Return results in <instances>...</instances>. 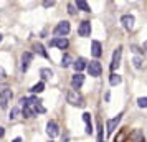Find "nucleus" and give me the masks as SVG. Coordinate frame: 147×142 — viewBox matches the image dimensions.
<instances>
[{"mask_svg":"<svg viewBox=\"0 0 147 142\" xmlns=\"http://www.w3.org/2000/svg\"><path fill=\"white\" fill-rule=\"evenodd\" d=\"M66 101L71 104V106H76V108H83L84 106V98L81 94L80 91L76 89H69L66 94Z\"/></svg>","mask_w":147,"mask_h":142,"instance_id":"nucleus-1","label":"nucleus"},{"mask_svg":"<svg viewBox=\"0 0 147 142\" xmlns=\"http://www.w3.org/2000/svg\"><path fill=\"white\" fill-rule=\"evenodd\" d=\"M69 30H71V27H69V22L63 20V22H60V23H58V25L55 27L53 33L56 35V38H63L65 35L69 33Z\"/></svg>","mask_w":147,"mask_h":142,"instance_id":"nucleus-2","label":"nucleus"},{"mask_svg":"<svg viewBox=\"0 0 147 142\" xmlns=\"http://www.w3.org/2000/svg\"><path fill=\"white\" fill-rule=\"evenodd\" d=\"M88 71H89V76H99L101 73H102V66H101V63L98 60L94 61H89L88 63Z\"/></svg>","mask_w":147,"mask_h":142,"instance_id":"nucleus-3","label":"nucleus"},{"mask_svg":"<svg viewBox=\"0 0 147 142\" xmlns=\"http://www.w3.org/2000/svg\"><path fill=\"white\" fill-rule=\"evenodd\" d=\"M10 99H12V91H10V89H2V91H0V108L7 109Z\"/></svg>","mask_w":147,"mask_h":142,"instance_id":"nucleus-4","label":"nucleus"},{"mask_svg":"<svg viewBox=\"0 0 147 142\" xmlns=\"http://www.w3.org/2000/svg\"><path fill=\"white\" fill-rule=\"evenodd\" d=\"M121 56H122V46H117L113 53V61H111V69H117L121 65Z\"/></svg>","mask_w":147,"mask_h":142,"instance_id":"nucleus-5","label":"nucleus"},{"mask_svg":"<svg viewBox=\"0 0 147 142\" xmlns=\"http://www.w3.org/2000/svg\"><path fill=\"white\" fill-rule=\"evenodd\" d=\"M78 33H80V36H83V38H88V36L91 35V23L88 20L81 22L80 28H78Z\"/></svg>","mask_w":147,"mask_h":142,"instance_id":"nucleus-6","label":"nucleus"},{"mask_svg":"<svg viewBox=\"0 0 147 142\" xmlns=\"http://www.w3.org/2000/svg\"><path fill=\"white\" fill-rule=\"evenodd\" d=\"M47 134L50 135L51 139L60 134V127H58V124H56L55 121H48V124H47Z\"/></svg>","mask_w":147,"mask_h":142,"instance_id":"nucleus-7","label":"nucleus"},{"mask_svg":"<svg viewBox=\"0 0 147 142\" xmlns=\"http://www.w3.org/2000/svg\"><path fill=\"white\" fill-rule=\"evenodd\" d=\"M121 119H122V114H117L116 117H113V119L107 121V134H113L114 131H116V127L119 126Z\"/></svg>","mask_w":147,"mask_h":142,"instance_id":"nucleus-8","label":"nucleus"},{"mask_svg":"<svg viewBox=\"0 0 147 142\" xmlns=\"http://www.w3.org/2000/svg\"><path fill=\"white\" fill-rule=\"evenodd\" d=\"M32 60H33V55L30 53V51H25V53L22 55V71H23V73L28 69L30 63H32Z\"/></svg>","mask_w":147,"mask_h":142,"instance_id":"nucleus-9","label":"nucleus"},{"mask_svg":"<svg viewBox=\"0 0 147 142\" xmlns=\"http://www.w3.org/2000/svg\"><path fill=\"white\" fill-rule=\"evenodd\" d=\"M68 45H69V41L66 38H53V40L50 41V46H56V48H60V50H66Z\"/></svg>","mask_w":147,"mask_h":142,"instance_id":"nucleus-10","label":"nucleus"},{"mask_svg":"<svg viewBox=\"0 0 147 142\" xmlns=\"http://www.w3.org/2000/svg\"><path fill=\"white\" fill-rule=\"evenodd\" d=\"M83 83H84V76L81 75V73H76V75L71 78V86H73V89H76V91L83 86Z\"/></svg>","mask_w":147,"mask_h":142,"instance_id":"nucleus-11","label":"nucleus"},{"mask_svg":"<svg viewBox=\"0 0 147 142\" xmlns=\"http://www.w3.org/2000/svg\"><path fill=\"white\" fill-rule=\"evenodd\" d=\"M134 17L132 15H124L122 18H121V23H122V27L126 28V30H132L134 28Z\"/></svg>","mask_w":147,"mask_h":142,"instance_id":"nucleus-12","label":"nucleus"},{"mask_svg":"<svg viewBox=\"0 0 147 142\" xmlns=\"http://www.w3.org/2000/svg\"><path fill=\"white\" fill-rule=\"evenodd\" d=\"M91 53H93L94 58H99L101 53H102V48H101V43L98 40L93 41V45H91Z\"/></svg>","mask_w":147,"mask_h":142,"instance_id":"nucleus-13","label":"nucleus"},{"mask_svg":"<svg viewBox=\"0 0 147 142\" xmlns=\"http://www.w3.org/2000/svg\"><path fill=\"white\" fill-rule=\"evenodd\" d=\"M73 66H74V69H76L78 73H81L84 68H88V63H86V60H84V58H78V60L73 63Z\"/></svg>","mask_w":147,"mask_h":142,"instance_id":"nucleus-14","label":"nucleus"},{"mask_svg":"<svg viewBox=\"0 0 147 142\" xmlns=\"http://www.w3.org/2000/svg\"><path fill=\"white\" fill-rule=\"evenodd\" d=\"M33 50H35L38 55H40V56H43V58H50V56H48V53H47V50H45V46H43L41 43H35V45H33Z\"/></svg>","mask_w":147,"mask_h":142,"instance_id":"nucleus-15","label":"nucleus"},{"mask_svg":"<svg viewBox=\"0 0 147 142\" xmlns=\"http://www.w3.org/2000/svg\"><path fill=\"white\" fill-rule=\"evenodd\" d=\"M74 61H73V58H71V55H68V53H65L63 55V58H61V66L63 68H68L69 65H73Z\"/></svg>","mask_w":147,"mask_h":142,"instance_id":"nucleus-16","label":"nucleus"},{"mask_svg":"<svg viewBox=\"0 0 147 142\" xmlns=\"http://www.w3.org/2000/svg\"><path fill=\"white\" fill-rule=\"evenodd\" d=\"M43 89H45V83L40 81V83H36V84H33V86L30 88V91H32L33 94H38V93H41Z\"/></svg>","mask_w":147,"mask_h":142,"instance_id":"nucleus-17","label":"nucleus"},{"mask_svg":"<svg viewBox=\"0 0 147 142\" xmlns=\"http://www.w3.org/2000/svg\"><path fill=\"white\" fill-rule=\"evenodd\" d=\"M131 139H132L134 142H144V135H142L140 131H132V132H131Z\"/></svg>","mask_w":147,"mask_h":142,"instance_id":"nucleus-18","label":"nucleus"},{"mask_svg":"<svg viewBox=\"0 0 147 142\" xmlns=\"http://www.w3.org/2000/svg\"><path fill=\"white\" fill-rule=\"evenodd\" d=\"M121 81H122V78H121L117 73H113V75H111V78H109L111 86H117V84H121Z\"/></svg>","mask_w":147,"mask_h":142,"instance_id":"nucleus-19","label":"nucleus"},{"mask_svg":"<svg viewBox=\"0 0 147 142\" xmlns=\"http://www.w3.org/2000/svg\"><path fill=\"white\" fill-rule=\"evenodd\" d=\"M76 8H80V10H83V12H91L89 5H88L84 0H76Z\"/></svg>","mask_w":147,"mask_h":142,"instance_id":"nucleus-20","label":"nucleus"},{"mask_svg":"<svg viewBox=\"0 0 147 142\" xmlns=\"http://www.w3.org/2000/svg\"><path fill=\"white\" fill-rule=\"evenodd\" d=\"M40 75L43 79H50L51 76H53V71L51 69H48V68H43V69H40Z\"/></svg>","mask_w":147,"mask_h":142,"instance_id":"nucleus-21","label":"nucleus"},{"mask_svg":"<svg viewBox=\"0 0 147 142\" xmlns=\"http://www.w3.org/2000/svg\"><path fill=\"white\" fill-rule=\"evenodd\" d=\"M18 114H20V111H18V108H13L12 111H10V116H8V119H10V121H15V119L18 117Z\"/></svg>","mask_w":147,"mask_h":142,"instance_id":"nucleus-22","label":"nucleus"},{"mask_svg":"<svg viewBox=\"0 0 147 142\" xmlns=\"http://www.w3.org/2000/svg\"><path fill=\"white\" fill-rule=\"evenodd\" d=\"M134 66L137 68V69L142 68V56H136V58H134Z\"/></svg>","mask_w":147,"mask_h":142,"instance_id":"nucleus-23","label":"nucleus"},{"mask_svg":"<svg viewBox=\"0 0 147 142\" xmlns=\"http://www.w3.org/2000/svg\"><path fill=\"white\" fill-rule=\"evenodd\" d=\"M137 106L139 108H147V98H139L137 99Z\"/></svg>","mask_w":147,"mask_h":142,"instance_id":"nucleus-24","label":"nucleus"},{"mask_svg":"<svg viewBox=\"0 0 147 142\" xmlns=\"http://www.w3.org/2000/svg\"><path fill=\"white\" fill-rule=\"evenodd\" d=\"M83 121L86 122V126L91 124V114H89V112H84V114H83Z\"/></svg>","mask_w":147,"mask_h":142,"instance_id":"nucleus-25","label":"nucleus"},{"mask_svg":"<svg viewBox=\"0 0 147 142\" xmlns=\"http://www.w3.org/2000/svg\"><path fill=\"white\" fill-rule=\"evenodd\" d=\"M68 12H69L71 15H76V10H74V3H71V2L68 3Z\"/></svg>","mask_w":147,"mask_h":142,"instance_id":"nucleus-26","label":"nucleus"},{"mask_svg":"<svg viewBox=\"0 0 147 142\" xmlns=\"http://www.w3.org/2000/svg\"><path fill=\"white\" fill-rule=\"evenodd\" d=\"M102 137H104V134H102V126H99V134H98V142H102Z\"/></svg>","mask_w":147,"mask_h":142,"instance_id":"nucleus-27","label":"nucleus"},{"mask_svg":"<svg viewBox=\"0 0 147 142\" xmlns=\"http://www.w3.org/2000/svg\"><path fill=\"white\" fill-rule=\"evenodd\" d=\"M53 5H55L53 0H50V2H43V7H53Z\"/></svg>","mask_w":147,"mask_h":142,"instance_id":"nucleus-28","label":"nucleus"},{"mask_svg":"<svg viewBox=\"0 0 147 142\" xmlns=\"http://www.w3.org/2000/svg\"><path fill=\"white\" fill-rule=\"evenodd\" d=\"M5 76H7V73H5V69H3V68L0 66V78H5Z\"/></svg>","mask_w":147,"mask_h":142,"instance_id":"nucleus-29","label":"nucleus"},{"mask_svg":"<svg viewBox=\"0 0 147 142\" xmlns=\"http://www.w3.org/2000/svg\"><path fill=\"white\" fill-rule=\"evenodd\" d=\"M3 134H5V131H3V127H0V137H3Z\"/></svg>","mask_w":147,"mask_h":142,"instance_id":"nucleus-30","label":"nucleus"},{"mask_svg":"<svg viewBox=\"0 0 147 142\" xmlns=\"http://www.w3.org/2000/svg\"><path fill=\"white\" fill-rule=\"evenodd\" d=\"M13 142H22V139L20 137H17V139H13Z\"/></svg>","mask_w":147,"mask_h":142,"instance_id":"nucleus-31","label":"nucleus"},{"mask_svg":"<svg viewBox=\"0 0 147 142\" xmlns=\"http://www.w3.org/2000/svg\"><path fill=\"white\" fill-rule=\"evenodd\" d=\"M144 50L147 51V41H144Z\"/></svg>","mask_w":147,"mask_h":142,"instance_id":"nucleus-32","label":"nucleus"},{"mask_svg":"<svg viewBox=\"0 0 147 142\" xmlns=\"http://www.w3.org/2000/svg\"><path fill=\"white\" fill-rule=\"evenodd\" d=\"M0 41H2V35H0Z\"/></svg>","mask_w":147,"mask_h":142,"instance_id":"nucleus-33","label":"nucleus"},{"mask_svg":"<svg viewBox=\"0 0 147 142\" xmlns=\"http://www.w3.org/2000/svg\"><path fill=\"white\" fill-rule=\"evenodd\" d=\"M50 142H51V141H50Z\"/></svg>","mask_w":147,"mask_h":142,"instance_id":"nucleus-34","label":"nucleus"}]
</instances>
